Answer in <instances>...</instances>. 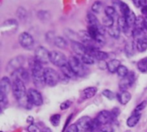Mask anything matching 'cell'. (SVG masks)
Segmentation results:
<instances>
[{
	"label": "cell",
	"mask_w": 147,
	"mask_h": 132,
	"mask_svg": "<svg viewBox=\"0 0 147 132\" xmlns=\"http://www.w3.org/2000/svg\"><path fill=\"white\" fill-rule=\"evenodd\" d=\"M34 58L41 64H47L50 62V52L44 46H38L34 52Z\"/></svg>",
	"instance_id": "6"
},
{
	"label": "cell",
	"mask_w": 147,
	"mask_h": 132,
	"mask_svg": "<svg viewBox=\"0 0 147 132\" xmlns=\"http://www.w3.org/2000/svg\"><path fill=\"white\" fill-rule=\"evenodd\" d=\"M135 81V74L134 72H129L128 75L123 78H121V80L119 82V87L121 91H127V88H131L132 85L134 84Z\"/></svg>",
	"instance_id": "11"
},
{
	"label": "cell",
	"mask_w": 147,
	"mask_h": 132,
	"mask_svg": "<svg viewBox=\"0 0 147 132\" xmlns=\"http://www.w3.org/2000/svg\"><path fill=\"white\" fill-rule=\"evenodd\" d=\"M50 62L55 66L62 68L63 66L68 64L67 58L64 53L59 51H52L50 52Z\"/></svg>",
	"instance_id": "5"
},
{
	"label": "cell",
	"mask_w": 147,
	"mask_h": 132,
	"mask_svg": "<svg viewBox=\"0 0 147 132\" xmlns=\"http://www.w3.org/2000/svg\"><path fill=\"white\" fill-rule=\"evenodd\" d=\"M136 50L140 52H144L147 50V35H143L134 40Z\"/></svg>",
	"instance_id": "16"
},
{
	"label": "cell",
	"mask_w": 147,
	"mask_h": 132,
	"mask_svg": "<svg viewBox=\"0 0 147 132\" xmlns=\"http://www.w3.org/2000/svg\"><path fill=\"white\" fill-rule=\"evenodd\" d=\"M61 72H62L64 75H65L67 77H69L70 79H71V78H72V77H74V76H77L68 64H67L66 65H65V66H63V67L61 68Z\"/></svg>",
	"instance_id": "30"
},
{
	"label": "cell",
	"mask_w": 147,
	"mask_h": 132,
	"mask_svg": "<svg viewBox=\"0 0 147 132\" xmlns=\"http://www.w3.org/2000/svg\"><path fill=\"white\" fill-rule=\"evenodd\" d=\"M11 88H12V86L10 84L9 79L7 76H3L1 79V82H0V93L5 94L8 95V94H9Z\"/></svg>",
	"instance_id": "18"
},
{
	"label": "cell",
	"mask_w": 147,
	"mask_h": 132,
	"mask_svg": "<svg viewBox=\"0 0 147 132\" xmlns=\"http://www.w3.org/2000/svg\"><path fill=\"white\" fill-rule=\"evenodd\" d=\"M137 68L141 73H147V57L140 59L138 62Z\"/></svg>",
	"instance_id": "31"
},
{
	"label": "cell",
	"mask_w": 147,
	"mask_h": 132,
	"mask_svg": "<svg viewBox=\"0 0 147 132\" xmlns=\"http://www.w3.org/2000/svg\"><path fill=\"white\" fill-rule=\"evenodd\" d=\"M1 132H3V131H1Z\"/></svg>",
	"instance_id": "52"
},
{
	"label": "cell",
	"mask_w": 147,
	"mask_h": 132,
	"mask_svg": "<svg viewBox=\"0 0 147 132\" xmlns=\"http://www.w3.org/2000/svg\"><path fill=\"white\" fill-rule=\"evenodd\" d=\"M71 102L70 101H64V102H62L60 104L59 107H60L61 110H66L71 107Z\"/></svg>",
	"instance_id": "44"
},
{
	"label": "cell",
	"mask_w": 147,
	"mask_h": 132,
	"mask_svg": "<svg viewBox=\"0 0 147 132\" xmlns=\"http://www.w3.org/2000/svg\"><path fill=\"white\" fill-rule=\"evenodd\" d=\"M102 24H103V27H105L106 28H109L115 25V18L111 17V16L105 15L102 18Z\"/></svg>",
	"instance_id": "33"
},
{
	"label": "cell",
	"mask_w": 147,
	"mask_h": 132,
	"mask_svg": "<svg viewBox=\"0 0 147 132\" xmlns=\"http://www.w3.org/2000/svg\"><path fill=\"white\" fill-rule=\"evenodd\" d=\"M146 104H147L146 101H143V102H141L140 104H139V105L136 107V108H135V110H134V112L140 113L142 110H144V109L146 108Z\"/></svg>",
	"instance_id": "40"
},
{
	"label": "cell",
	"mask_w": 147,
	"mask_h": 132,
	"mask_svg": "<svg viewBox=\"0 0 147 132\" xmlns=\"http://www.w3.org/2000/svg\"><path fill=\"white\" fill-rule=\"evenodd\" d=\"M81 61L85 64V65H91V64H94L95 62H96V59L90 54V53H87V54H84L81 57H78Z\"/></svg>",
	"instance_id": "27"
},
{
	"label": "cell",
	"mask_w": 147,
	"mask_h": 132,
	"mask_svg": "<svg viewBox=\"0 0 147 132\" xmlns=\"http://www.w3.org/2000/svg\"><path fill=\"white\" fill-rule=\"evenodd\" d=\"M8 105V97L7 94L0 93V107H1V110L3 111Z\"/></svg>",
	"instance_id": "39"
},
{
	"label": "cell",
	"mask_w": 147,
	"mask_h": 132,
	"mask_svg": "<svg viewBox=\"0 0 147 132\" xmlns=\"http://www.w3.org/2000/svg\"><path fill=\"white\" fill-rule=\"evenodd\" d=\"M145 3H146V5H147V0H145Z\"/></svg>",
	"instance_id": "51"
},
{
	"label": "cell",
	"mask_w": 147,
	"mask_h": 132,
	"mask_svg": "<svg viewBox=\"0 0 147 132\" xmlns=\"http://www.w3.org/2000/svg\"><path fill=\"white\" fill-rule=\"evenodd\" d=\"M71 48H72V51L76 53V56H78V57H81L88 53L87 46L79 41H71Z\"/></svg>",
	"instance_id": "14"
},
{
	"label": "cell",
	"mask_w": 147,
	"mask_h": 132,
	"mask_svg": "<svg viewBox=\"0 0 147 132\" xmlns=\"http://www.w3.org/2000/svg\"><path fill=\"white\" fill-rule=\"evenodd\" d=\"M12 76L14 79L17 78V79H20L21 81H22L24 83H27L28 82V80H29V76H28V72L23 69L22 67L18 69L17 70H16L15 72H13L12 74Z\"/></svg>",
	"instance_id": "15"
},
{
	"label": "cell",
	"mask_w": 147,
	"mask_h": 132,
	"mask_svg": "<svg viewBox=\"0 0 147 132\" xmlns=\"http://www.w3.org/2000/svg\"><path fill=\"white\" fill-rule=\"evenodd\" d=\"M134 4L137 7V8H142L143 6L146 5L145 3V0H133Z\"/></svg>",
	"instance_id": "46"
},
{
	"label": "cell",
	"mask_w": 147,
	"mask_h": 132,
	"mask_svg": "<svg viewBox=\"0 0 147 132\" xmlns=\"http://www.w3.org/2000/svg\"><path fill=\"white\" fill-rule=\"evenodd\" d=\"M12 92H13V95L15 96V98L16 99V101L19 102L21 106H22L25 108H28V107H30V106H33L28 101L27 92H26L25 83L20 79L16 78L13 80Z\"/></svg>",
	"instance_id": "1"
},
{
	"label": "cell",
	"mask_w": 147,
	"mask_h": 132,
	"mask_svg": "<svg viewBox=\"0 0 147 132\" xmlns=\"http://www.w3.org/2000/svg\"><path fill=\"white\" fill-rule=\"evenodd\" d=\"M136 49L134 41H129L125 46V52L128 57H132L134 54V50Z\"/></svg>",
	"instance_id": "28"
},
{
	"label": "cell",
	"mask_w": 147,
	"mask_h": 132,
	"mask_svg": "<svg viewBox=\"0 0 147 132\" xmlns=\"http://www.w3.org/2000/svg\"><path fill=\"white\" fill-rule=\"evenodd\" d=\"M28 101L33 106L40 107L43 104V98L41 94L35 88H29L27 92Z\"/></svg>",
	"instance_id": "8"
},
{
	"label": "cell",
	"mask_w": 147,
	"mask_h": 132,
	"mask_svg": "<svg viewBox=\"0 0 147 132\" xmlns=\"http://www.w3.org/2000/svg\"><path fill=\"white\" fill-rule=\"evenodd\" d=\"M44 77L46 85L49 87H55L59 82V74L55 70L50 67L45 68Z\"/></svg>",
	"instance_id": "4"
},
{
	"label": "cell",
	"mask_w": 147,
	"mask_h": 132,
	"mask_svg": "<svg viewBox=\"0 0 147 132\" xmlns=\"http://www.w3.org/2000/svg\"><path fill=\"white\" fill-rule=\"evenodd\" d=\"M17 27H18V22L16 20L8 19L3 22L1 26V31L3 34H12L17 30Z\"/></svg>",
	"instance_id": "10"
},
{
	"label": "cell",
	"mask_w": 147,
	"mask_h": 132,
	"mask_svg": "<svg viewBox=\"0 0 147 132\" xmlns=\"http://www.w3.org/2000/svg\"><path fill=\"white\" fill-rule=\"evenodd\" d=\"M37 16L38 18L40 20V21H48L51 17V14L49 11L47 10H39L37 12Z\"/></svg>",
	"instance_id": "32"
},
{
	"label": "cell",
	"mask_w": 147,
	"mask_h": 132,
	"mask_svg": "<svg viewBox=\"0 0 147 132\" xmlns=\"http://www.w3.org/2000/svg\"><path fill=\"white\" fill-rule=\"evenodd\" d=\"M127 25L129 26V27H134L135 23H136V20H137V16L134 14V12L131 9L129 12H127L125 15H124Z\"/></svg>",
	"instance_id": "23"
},
{
	"label": "cell",
	"mask_w": 147,
	"mask_h": 132,
	"mask_svg": "<svg viewBox=\"0 0 147 132\" xmlns=\"http://www.w3.org/2000/svg\"><path fill=\"white\" fill-rule=\"evenodd\" d=\"M34 121V119L32 118V117H28V119H27V122H29V123H31L30 125H32V122Z\"/></svg>",
	"instance_id": "49"
},
{
	"label": "cell",
	"mask_w": 147,
	"mask_h": 132,
	"mask_svg": "<svg viewBox=\"0 0 147 132\" xmlns=\"http://www.w3.org/2000/svg\"><path fill=\"white\" fill-rule=\"evenodd\" d=\"M91 124H92V119L89 116H84V117L80 118L78 120V122L76 123L79 132L90 131Z\"/></svg>",
	"instance_id": "12"
},
{
	"label": "cell",
	"mask_w": 147,
	"mask_h": 132,
	"mask_svg": "<svg viewBox=\"0 0 147 132\" xmlns=\"http://www.w3.org/2000/svg\"><path fill=\"white\" fill-rule=\"evenodd\" d=\"M53 44H54L58 48H60V49H65V48H66V47H67V45H68L67 40H66L65 38L61 37V36H56V38H55V40H54V41H53Z\"/></svg>",
	"instance_id": "26"
},
{
	"label": "cell",
	"mask_w": 147,
	"mask_h": 132,
	"mask_svg": "<svg viewBox=\"0 0 147 132\" xmlns=\"http://www.w3.org/2000/svg\"><path fill=\"white\" fill-rule=\"evenodd\" d=\"M107 29H108L109 34L112 38H114V39H118V38L120 37L121 30H120V28H119L117 23L115 24L114 26H112V27L107 28Z\"/></svg>",
	"instance_id": "25"
},
{
	"label": "cell",
	"mask_w": 147,
	"mask_h": 132,
	"mask_svg": "<svg viewBox=\"0 0 147 132\" xmlns=\"http://www.w3.org/2000/svg\"><path fill=\"white\" fill-rule=\"evenodd\" d=\"M103 10V3L101 1H96L91 6V11L94 14H99Z\"/></svg>",
	"instance_id": "29"
},
{
	"label": "cell",
	"mask_w": 147,
	"mask_h": 132,
	"mask_svg": "<svg viewBox=\"0 0 147 132\" xmlns=\"http://www.w3.org/2000/svg\"><path fill=\"white\" fill-rule=\"evenodd\" d=\"M18 40H19L20 45L22 46V47H23L26 50H31L34 47V40L33 36L30 34H28V32H22L19 35Z\"/></svg>",
	"instance_id": "7"
},
{
	"label": "cell",
	"mask_w": 147,
	"mask_h": 132,
	"mask_svg": "<svg viewBox=\"0 0 147 132\" xmlns=\"http://www.w3.org/2000/svg\"><path fill=\"white\" fill-rule=\"evenodd\" d=\"M117 25L121 30V32H123V33H127L128 29L130 28L129 26L127 25V21L125 19L124 16H120L117 20Z\"/></svg>",
	"instance_id": "24"
},
{
	"label": "cell",
	"mask_w": 147,
	"mask_h": 132,
	"mask_svg": "<svg viewBox=\"0 0 147 132\" xmlns=\"http://www.w3.org/2000/svg\"><path fill=\"white\" fill-rule=\"evenodd\" d=\"M116 73H117V75L121 78H123V77H125V76H127L128 75L129 71H128V69L125 65H121L119 67V69H118V70H117Z\"/></svg>",
	"instance_id": "35"
},
{
	"label": "cell",
	"mask_w": 147,
	"mask_h": 132,
	"mask_svg": "<svg viewBox=\"0 0 147 132\" xmlns=\"http://www.w3.org/2000/svg\"><path fill=\"white\" fill-rule=\"evenodd\" d=\"M65 132H79L78 129V126L76 124H72L70 126L67 127V129L65 131Z\"/></svg>",
	"instance_id": "43"
},
{
	"label": "cell",
	"mask_w": 147,
	"mask_h": 132,
	"mask_svg": "<svg viewBox=\"0 0 147 132\" xmlns=\"http://www.w3.org/2000/svg\"><path fill=\"white\" fill-rule=\"evenodd\" d=\"M44 70L45 69H43L42 64L34 59L32 64L31 74H32V79L34 84L38 88H43L44 85H46L45 77H44Z\"/></svg>",
	"instance_id": "2"
},
{
	"label": "cell",
	"mask_w": 147,
	"mask_h": 132,
	"mask_svg": "<svg viewBox=\"0 0 147 132\" xmlns=\"http://www.w3.org/2000/svg\"><path fill=\"white\" fill-rule=\"evenodd\" d=\"M132 95L127 90V91H121L119 94H117V99L119 100L120 103L122 105L127 104L131 101Z\"/></svg>",
	"instance_id": "20"
},
{
	"label": "cell",
	"mask_w": 147,
	"mask_h": 132,
	"mask_svg": "<svg viewBox=\"0 0 147 132\" xmlns=\"http://www.w3.org/2000/svg\"><path fill=\"white\" fill-rule=\"evenodd\" d=\"M111 113H112L114 118H116V117H118L119 114H120V110H119L118 108H115V109H113V110L111 111Z\"/></svg>",
	"instance_id": "47"
},
{
	"label": "cell",
	"mask_w": 147,
	"mask_h": 132,
	"mask_svg": "<svg viewBox=\"0 0 147 132\" xmlns=\"http://www.w3.org/2000/svg\"><path fill=\"white\" fill-rule=\"evenodd\" d=\"M140 117H141V113H137V112H134L133 114L127 119V125L128 127L130 128H133L134 126H136L140 119Z\"/></svg>",
	"instance_id": "19"
},
{
	"label": "cell",
	"mask_w": 147,
	"mask_h": 132,
	"mask_svg": "<svg viewBox=\"0 0 147 132\" xmlns=\"http://www.w3.org/2000/svg\"><path fill=\"white\" fill-rule=\"evenodd\" d=\"M100 132H114V129L110 125H106L102 126Z\"/></svg>",
	"instance_id": "42"
},
{
	"label": "cell",
	"mask_w": 147,
	"mask_h": 132,
	"mask_svg": "<svg viewBox=\"0 0 147 132\" xmlns=\"http://www.w3.org/2000/svg\"><path fill=\"white\" fill-rule=\"evenodd\" d=\"M68 64L77 76H84L87 73V68L85 67V64L78 56H71L68 60Z\"/></svg>",
	"instance_id": "3"
},
{
	"label": "cell",
	"mask_w": 147,
	"mask_h": 132,
	"mask_svg": "<svg viewBox=\"0 0 147 132\" xmlns=\"http://www.w3.org/2000/svg\"><path fill=\"white\" fill-rule=\"evenodd\" d=\"M121 61L118 59H112L109 62L107 63V69L110 73H115L117 72L119 67L121 66Z\"/></svg>",
	"instance_id": "22"
},
{
	"label": "cell",
	"mask_w": 147,
	"mask_h": 132,
	"mask_svg": "<svg viewBox=\"0 0 147 132\" xmlns=\"http://www.w3.org/2000/svg\"><path fill=\"white\" fill-rule=\"evenodd\" d=\"M104 12H105V15H108V16H111V17H114L116 15V9L114 6H107L105 9H104Z\"/></svg>",
	"instance_id": "38"
},
{
	"label": "cell",
	"mask_w": 147,
	"mask_h": 132,
	"mask_svg": "<svg viewBox=\"0 0 147 132\" xmlns=\"http://www.w3.org/2000/svg\"><path fill=\"white\" fill-rule=\"evenodd\" d=\"M60 119H61L60 114L56 113V114L52 115L51 118H50V122H51L52 125H53V126H55V127H56V126H59V123H60Z\"/></svg>",
	"instance_id": "37"
},
{
	"label": "cell",
	"mask_w": 147,
	"mask_h": 132,
	"mask_svg": "<svg viewBox=\"0 0 147 132\" xmlns=\"http://www.w3.org/2000/svg\"><path fill=\"white\" fill-rule=\"evenodd\" d=\"M23 63H24V57L23 56H16L9 60V62L7 64L6 70H7V71H9V73L12 74L18 69L22 68V66L23 65Z\"/></svg>",
	"instance_id": "9"
},
{
	"label": "cell",
	"mask_w": 147,
	"mask_h": 132,
	"mask_svg": "<svg viewBox=\"0 0 147 132\" xmlns=\"http://www.w3.org/2000/svg\"><path fill=\"white\" fill-rule=\"evenodd\" d=\"M28 132H40V131L39 127H38L36 125H34V124H32V125H30L28 127Z\"/></svg>",
	"instance_id": "45"
},
{
	"label": "cell",
	"mask_w": 147,
	"mask_h": 132,
	"mask_svg": "<svg viewBox=\"0 0 147 132\" xmlns=\"http://www.w3.org/2000/svg\"><path fill=\"white\" fill-rule=\"evenodd\" d=\"M96 120L100 123V125H109L111 123V121L115 119L112 113L109 112V111H102L98 113V115L96 116Z\"/></svg>",
	"instance_id": "13"
},
{
	"label": "cell",
	"mask_w": 147,
	"mask_h": 132,
	"mask_svg": "<svg viewBox=\"0 0 147 132\" xmlns=\"http://www.w3.org/2000/svg\"><path fill=\"white\" fill-rule=\"evenodd\" d=\"M97 93V88L96 87H89L83 90L81 94V101H85L93 98Z\"/></svg>",
	"instance_id": "17"
},
{
	"label": "cell",
	"mask_w": 147,
	"mask_h": 132,
	"mask_svg": "<svg viewBox=\"0 0 147 132\" xmlns=\"http://www.w3.org/2000/svg\"><path fill=\"white\" fill-rule=\"evenodd\" d=\"M141 13H142L143 16L147 15V5H145L141 8Z\"/></svg>",
	"instance_id": "48"
},
{
	"label": "cell",
	"mask_w": 147,
	"mask_h": 132,
	"mask_svg": "<svg viewBox=\"0 0 147 132\" xmlns=\"http://www.w3.org/2000/svg\"><path fill=\"white\" fill-rule=\"evenodd\" d=\"M16 15L20 20L25 21L26 18L28 17V12H27L26 9H24L23 7H19L16 10Z\"/></svg>",
	"instance_id": "34"
},
{
	"label": "cell",
	"mask_w": 147,
	"mask_h": 132,
	"mask_svg": "<svg viewBox=\"0 0 147 132\" xmlns=\"http://www.w3.org/2000/svg\"><path fill=\"white\" fill-rule=\"evenodd\" d=\"M46 38H47V42H48V41H49V42H51V41H54V40H55V38H56V36H55V34H54V32L50 31V32L47 33Z\"/></svg>",
	"instance_id": "41"
},
{
	"label": "cell",
	"mask_w": 147,
	"mask_h": 132,
	"mask_svg": "<svg viewBox=\"0 0 147 132\" xmlns=\"http://www.w3.org/2000/svg\"><path fill=\"white\" fill-rule=\"evenodd\" d=\"M102 95L104 96V97H106L108 100H109V101H113V100H115V98H117V94H115L113 91H111V90H109V89H105V90H103L102 91Z\"/></svg>",
	"instance_id": "36"
},
{
	"label": "cell",
	"mask_w": 147,
	"mask_h": 132,
	"mask_svg": "<svg viewBox=\"0 0 147 132\" xmlns=\"http://www.w3.org/2000/svg\"><path fill=\"white\" fill-rule=\"evenodd\" d=\"M41 132H52V131H51V129H49V128H44L43 130H42V131Z\"/></svg>",
	"instance_id": "50"
},
{
	"label": "cell",
	"mask_w": 147,
	"mask_h": 132,
	"mask_svg": "<svg viewBox=\"0 0 147 132\" xmlns=\"http://www.w3.org/2000/svg\"><path fill=\"white\" fill-rule=\"evenodd\" d=\"M86 20L88 22V26H95V27H101L102 26L100 24L96 15L93 12H88L87 13Z\"/></svg>",
	"instance_id": "21"
}]
</instances>
